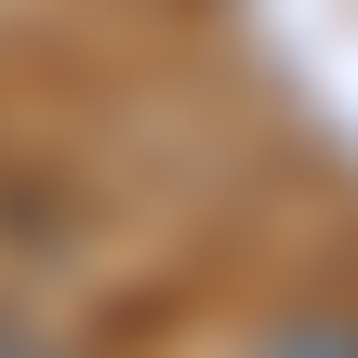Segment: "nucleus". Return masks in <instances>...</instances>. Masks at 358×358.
<instances>
[{
	"instance_id": "nucleus-1",
	"label": "nucleus",
	"mask_w": 358,
	"mask_h": 358,
	"mask_svg": "<svg viewBox=\"0 0 358 358\" xmlns=\"http://www.w3.org/2000/svg\"><path fill=\"white\" fill-rule=\"evenodd\" d=\"M252 358H358V319H279Z\"/></svg>"
}]
</instances>
